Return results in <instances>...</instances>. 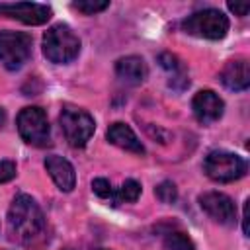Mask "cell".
Returning a JSON list of instances; mask_svg holds the SVG:
<instances>
[{"instance_id":"1","label":"cell","mask_w":250,"mask_h":250,"mask_svg":"<svg viewBox=\"0 0 250 250\" xmlns=\"http://www.w3.org/2000/svg\"><path fill=\"white\" fill-rule=\"evenodd\" d=\"M45 230V215L37 201L27 193H18L8 209V232L10 238L27 244L41 236Z\"/></svg>"},{"instance_id":"2","label":"cell","mask_w":250,"mask_h":250,"mask_svg":"<svg viewBox=\"0 0 250 250\" xmlns=\"http://www.w3.org/2000/svg\"><path fill=\"white\" fill-rule=\"evenodd\" d=\"M43 55L55 64H68L80 55V37L66 23L51 25L43 35Z\"/></svg>"},{"instance_id":"3","label":"cell","mask_w":250,"mask_h":250,"mask_svg":"<svg viewBox=\"0 0 250 250\" xmlns=\"http://www.w3.org/2000/svg\"><path fill=\"white\" fill-rule=\"evenodd\" d=\"M229 18L217 10V8H205L199 12H193L182 21V29L188 35L199 37V39H209V41H219L227 35L229 31Z\"/></svg>"},{"instance_id":"4","label":"cell","mask_w":250,"mask_h":250,"mask_svg":"<svg viewBox=\"0 0 250 250\" xmlns=\"http://www.w3.org/2000/svg\"><path fill=\"white\" fill-rule=\"evenodd\" d=\"M248 170V164L242 156L230 150H211L203 160V172L209 180L219 184H229L240 180Z\"/></svg>"},{"instance_id":"5","label":"cell","mask_w":250,"mask_h":250,"mask_svg":"<svg viewBox=\"0 0 250 250\" xmlns=\"http://www.w3.org/2000/svg\"><path fill=\"white\" fill-rule=\"evenodd\" d=\"M59 123H61V129L64 133V139L74 148L86 146V143L92 139V135L96 131L94 117L86 109L74 107V105H64L61 109Z\"/></svg>"},{"instance_id":"6","label":"cell","mask_w":250,"mask_h":250,"mask_svg":"<svg viewBox=\"0 0 250 250\" xmlns=\"http://www.w3.org/2000/svg\"><path fill=\"white\" fill-rule=\"evenodd\" d=\"M18 125V133L20 137L37 148L49 146L51 145V127H49V119L45 109H41L39 105H27L18 113L16 119Z\"/></svg>"},{"instance_id":"7","label":"cell","mask_w":250,"mask_h":250,"mask_svg":"<svg viewBox=\"0 0 250 250\" xmlns=\"http://www.w3.org/2000/svg\"><path fill=\"white\" fill-rule=\"evenodd\" d=\"M31 57V35L23 31H0V62L8 70H20Z\"/></svg>"},{"instance_id":"8","label":"cell","mask_w":250,"mask_h":250,"mask_svg":"<svg viewBox=\"0 0 250 250\" xmlns=\"http://www.w3.org/2000/svg\"><path fill=\"white\" fill-rule=\"evenodd\" d=\"M53 10L37 2H0V18L18 20L25 25H43L51 20Z\"/></svg>"},{"instance_id":"9","label":"cell","mask_w":250,"mask_h":250,"mask_svg":"<svg viewBox=\"0 0 250 250\" xmlns=\"http://www.w3.org/2000/svg\"><path fill=\"white\" fill-rule=\"evenodd\" d=\"M199 207L219 225L232 227L236 225V205L234 201L221 191H205L197 197Z\"/></svg>"},{"instance_id":"10","label":"cell","mask_w":250,"mask_h":250,"mask_svg":"<svg viewBox=\"0 0 250 250\" xmlns=\"http://www.w3.org/2000/svg\"><path fill=\"white\" fill-rule=\"evenodd\" d=\"M191 109H193L195 119L201 125H211L223 117L225 102L213 90H199L191 100Z\"/></svg>"},{"instance_id":"11","label":"cell","mask_w":250,"mask_h":250,"mask_svg":"<svg viewBox=\"0 0 250 250\" xmlns=\"http://www.w3.org/2000/svg\"><path fill=\"white\" fill-rule=\"evenodd\" d=\"M43 164H45V170L49 172L51 180L55 182V186L61 191L68 193V191L74 189V186H76V172H74V166L66 158H62L59 154H49V156H45Z\"/></svg>"},{"instance_id":"12","label":"cell","mask_w":250,"mask_h":250,"mask_svg":"<svg viewBox=\"0 0 250 250\" xmlns=\"http://www.w3.org/2000/svg\"><path fill=\"white\" fill-rule=\"evenodd\" d=\"M221 82L225 88L232 90V92H242L250 86V64H248V59L244 57H238V59H232L229 61L221 74H219Z\"/></svg>"},{"instance_id":"13","label":"cell","mask_w":250,"mask_h":250,"mask_svg":"<svg viewBox=\"0 0 250 250\" xmlns=\"http://www.w3.org/2000/svg\"><path fill=\"white\" fill-rule=\"evenodd\" d=\"M107 141L127 152H133V154H145V145L139 141V137L135 135V131L123 123V121H115L107 127V133H105Z\"/></svg>"},{"instance_id":"14","label":"cell","mask_w":250,"mask_h":250,"mask_svg":"<svg viewBox=\"0 0 250 250\" xmlns=\"http://www.w3.org/2000/svg\"><path fill=\"white\" fill-rule=\"evenodd\" d=\"M115 74L123 82H127L131 86H137V84H141V82L146 80L148 68H146V62L143 61V57L127 55V57L117 59V62H115Z\"/></svg>"},{"instance_id":"15","label":"cell","mask_w":250,"mask_h":250,"mask_svg":"<svg viewBox=\"0 0 250 250\" xmlns=\"http://www.w3.org/2000/svg\"><path fill=\"white\" fill-rule=\"evenodd\" d=\"M141 195V184L137 180H125L119 191L113 195V205L117 203H133Z\"/></svg>"},{"instance_id":"16","label":"cell","mask_w":250,"mask_h":250,"mask_svg":"<svg viewBox=\"0 0 250 250\" xmlns=\"http://www.w3.org/2000/svg\"><path fill=\"white\" fill-rule=\"evenodd\" d=\"M164 250H195V244L186 232L174 230L164 236Z\"/></svg>"},{"instance_id":"17","label":"cell","mask_w":250,"mask_h":250,"mask_svg":"<svg viewBox=\"0 0 250 250\" xmlns=\"http://www.w3.org/2000/svg\"><path fill=\"white\" fill-rule=\"evenodd\" d=\"M154 195H156L162 203L172 205V203H176V199H178V188L174 186V182L164 180V182H160V184L154 188Z\"/></svg>"},{"instance_id":"18","label":"cell","mask_w":250,"mask_h":250,"mask_svg":"<svg viewBox=\"0 0 250 250\" xmlns=\"http://www.w3.org/2000/svg\"><path fill=\"white\" fill-rule=\"evenodd\" d=\"M107 6H109L107 0H80V2H74L72 4L74 10H78V12L86 14V16H94L98 12H104Z\"/></svg>"},{"instance_id":"19","label":"cell","mask_w":250,"mask_h":250,"mask_svg":"<svg viewBox=\"0 0 250 250\" xmlns=\"http://www.w3.org/2000/svg\"><path fill=\"white\" fill-rule=\"evenodd\" d=\"M92 191H94L98 197H102V199L113 197L111 184H109V180H105V178H94V180H92Z\"/></svg>"},{"instance_id":"20","label":"cell","mask_w":250,"mask_h":250,"mask_svg":"<svg viewBox=\"0 0 250 250\" xmlns=\"http://www.w3.org/2000/svg\"><path fill=\"white\" fill-rule=\"evenodd\" d=\"M16 174H18L16 162H12V160H0V184H6L10 180H14Z\"/></svg>"},{"instance_id":"21","label":"cell","mask_w":250,"mask_h":250,"mask_svg":"<svg viewBox=\"0 0 250 250\" xmlns=\"http://www.w3.org/2000/svg\"><path fill=\"white\" fill-rule=\"evenodd\" d=\"M227 8H229L234 16L244 18V16L248 14V10H250V4H248V2H240V4H238V2H229V4H227Z\"/></svg>"},{"instance_id":"22","label":"cell","mask_w":250,"mask_h":250,"mask_svg":"<svg viewBox=\"0 0 250 250\" xmlns=\"http://www.w3.org/2000/svg\"><path fill=\"white\" fill-rule=\"evenodd\" d=\"M248 203L250 201L246 199L244 201V213H242V230H244V236H248V232H250L248 230Z\"/></svg>"},{"instance_id":"23","label":"cell","mask_w":250,"mask_h":250,"mask_svg":"<svg viewBox=\"0 0 250 250\" xmlns=\"http://www.w3.org/2000/svg\"><path fill=\"white\" fill-rule=\"evenodd\" d=\"M96 250H105V248H96Z\"/></svg>"}]
</instances>
